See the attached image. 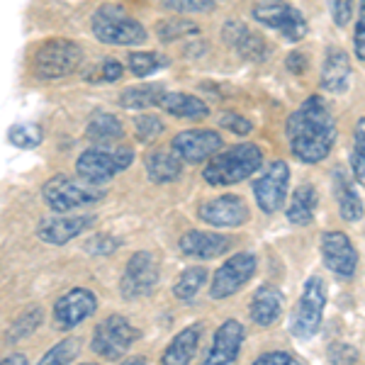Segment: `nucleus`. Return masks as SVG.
<instances>
[{"label":"nucleus","instance_id":"45","mask_svg":"<svg viewBox=\"0 0 365 365\" xmlns=\"http://www.w3.org/2000/svg\"><path fill=\"white\" fill-rule=\"evenodd\" d=\"M100 78L108 81V83H115V81L122 78V73H125V66H122L117 58H103V63H100Z\"/></svg>","mask_w":365,"mask_h":365},{"label":"nucleus","instance_id":"9","mask_svg":"<svg viewBox=\"0 0 365 365\" xmlns=\"http://www.w3.org/2000/svg\"><path fill=\"white\" fill-rule=\"evenodd\" d=\"M253 20L263 27L280 32L290 42H299L307 34V20L292 3L287 0H261L251 10Z\"/></svg>","mask_w":365,"mask_h":365},{"label":"nucleus","instance_id":"5","mask_svg":"<svg viewBox=\"0 0 365 365\" xmlns=\"http://www.w3.org/2000/svg\"><path fill=\"white\" fill-rule=\"evenodd\" d=\"M108 192L100 185H91V182H78L68 175H54L44 182L42 197L44 205L49 210H54L56 215H68V212L88 207V205H98L100 200H105Z\"/></svg>","mask_w":365,"mask_h":365},{"label":"nucleus","instance_id":"42","mask_svg":"<svg viewBox=\"0 0 365 365\" xmlns=\"http://www.w3.org/2000/svg\"><path fill=\"white\" fill-rule=\"evenodd\" d=\"M353 54L365 61V0H361L356 17V32H353Z\"/></svg>","mask_w":365,"mask_h":365},{"label":"nucleus","instance_id":"6","mask_svg":"<svg viewBox=\"0 0 365 365\" xmlns=\"http://www.w3.org/2000/svg\"><path fill=\"white\" fill-rule=\"evenodd\" d=\"M324 309H327V282L319 275H312L304 282V290L299 295L295 309L290 317V331L292 336L309 341L312 336H317V331L322 329L324 319Z\"/></svg>","mask_w":365,"mask_h":365},{"label":"nucleus","instance_id":"15","mask_svg":"<svg viewBox=\"0 0 365 365\" xmlns=\"http://www.w3.org/2000/svg\"><path fill=\"white\" fill-rule=\"evenodd\" d=\"M319 249H322L324 266L331 270L334 275H339V278H344V280L356 275L358 251L344 232H324Z\"/></svg>","mask_w":365,"mask_h":365},{"label":"nucleus","instance_id":"34","mask_svg":"<svg viewBox=\"0 0 365 365\" xmlns=\"http://www.w3.org/2000/svg\"><path fill=\"white\" fill-rule=\"evenodd\" d=\"M44 134L39 125H13L8 132V141L17 149H37L42 144Z\"/></svg>","mask_w":365,"mask_h":365},{"label":"nucleus","instance_id":"32","mask_svg":"<svg viewBox=\"0 0 365 365\" xmlns=\"http://www.w3.org/2000/svg\"><path fill=\"white\" fill-rule=\"evenodd\" d=\"M163 66H168V56L158 54V51H132L129 54V71L137 78H149Z\"/></svg>","mask_w":365,"mask_h":365},{"label":"nucleus","instance_id":"28","mask_svg":"<svg viewBox=\"0 0 365 365\" xmlns=\"http://www.w3.org/2000/svg\"><path fill=\"white\" fill-rule=\"evenodd\" d=\"M161 108L168 115L180 117V120H202V117L210 115V108L205 105V100L190 96V93H166Z\"/></svg>","mask_w":365,"mask_h":365},{"label":"nucleus","instance_id":"16","mask_svg":"<svg viewBox=\"0 0 365 365\" xmlns=\"http://www.w3.org/2000/svg\"><path fill=\"white\" fill-rule=\"evenodd\" d=\"M222 39H225L229 44V49L239 58H244V61L263 63L270 56V46L266 39L239 20H229L222 25Z\"/></svg>","mask_w":365,"mask_h":365},{"label":"nucleus","instance_id":"10","mask_svg":"<svg viewBox=\"0 0 365 365\" xmlns=\"http://www.w3.org/2000/svg\"><path fill=\"white\" fill-rule=\"evenodd\" d=\"M225 141L222 134L215 129H185L178 132L170 141V151L180 158L182 163H205L212 161L222 151Z\"/></svg>","mask_w":365,"mask_h":365},{"label":"nucleus","instance_id":"36","mask_svg":"<svg viewBox=\"0 0 365 365\" xmlns=\"http://www.w3.org/2000/svg\"><path fill=\"white\" fill-rule=\"evenodd\" d=\"M156 29H158V39H161V42H173V39L192 37V34L200 32V27L195 25V22L180 20V17H175V20H166V22H158Z\"/></svg>","mask_w":365,"mask_h":365},{"label":"nucleus","instance_id":"7","mask_svg":"<svg viewBox=\"0 0 365 365\" xmlns=\"http://www.w3.org/2000/svg\"><path fill=\"white\" fill-rule=\"evenodd\" d=\"M83 61V51L68 39H51L44 42L32 56V71L42 81H56L76 73Z\"/></svg>","mask_w":365,"mask_h":365},{"label":"nucleus","instance_id":"40","mask_svg":"<svg viewBox=\"0 0 365 365\" xmlns=\"http://www.w3.org/2000/svg\"><path fill=\"white\" fill-rule=\"evenodd\" d=\"M120 249V241L115 237H108V234H98V237L88 239L86 251L93 253V256H108V253H115Z\"/></svg>","mask_w":365,"mask_h":365},{"label":"nucleus","instance_id":"31","mask_svg":"<svg viewBox=\"0 0 365 365\" xmlns=\"http://www.w3.org/2000/svg\"><path fill=\"white\" fill-rule=\"evenodd\" d=\"M42 319H44V312L39 309V307H29V309H25V312H22V314L13 322V327L8 329V334H5V341H8V344H17V341L32 336V334L37 331L39 324H42Z\"/></svg>","mask_w":365,"mask_h":365},{"label":"nucleus","instance_id":"43","mask_svg":"<svg viewBox=\"0 0 365 365\" xmlns=\"http://www.w3.org/2000/svg\"><path fill=\"white\" fill-rule=\"evenodd\" d=\"M220 125L229 129V132H234V134H239V137H246V134H251L253 132V125L246 117H241L237 113H225L220 117Z\"/></svg>","mask_w":365,"mask_h":365},{"label":"nucleus","instance_id":"19","mask_svg":"<svg viewBox=\"0 0 365 365\" xmlns=\"http://www.w3.org/2000/svg\"><path fill=\"white\" fill-rule=\"evenodd\" d=\"M96 217H88V215H76V217H49V220H42L37 227V237L39 241L49 246H63L68 241H73L76 237L86 232V229L93 227Z\"/></svg>","mask_w":365,"mask_h":365},{"label":"nucleus","instance_id":"39","mask_svg":"<svg viewBox=\"0 0 365 365\" xmlns=\"http://www.w3.org/2000/svg\"><path fill=\"white\" fill-rule=\"evenodd\" d=\"M327 358L331 365H356L358 351L349 344H331L327 351Z\"/></svg>","mask_w":365,"mask_h":365},{"label":"nucleus","instance_id":"38","mask_svg":"<svg viewBox=\"0 0 365 365\" xmlns=\"http://www.w3.org/2000/svg\"><path fill=\"white\" fill-rule=\"evenodd\" d=\"M161 5L180 15H195L215 10V0H161Z\"/></svg>","mask_w":365,"mask_h":365},{"label":"nucleus","instance_id":"2","mask_svg":"<svg viewBox=\"0 0 365 365\" xmlns=\"http://www.w3.org/2000/svg\"><path fill=\"white\" fill-rule=\"evenodd\" d=\"M263 166V151L258 144L244 141L227 151H220L202 170V180L212 187L237 185V182L251 178Z\"/></svg>","mask_w":365,"mask_h":365},{"label":"nucleus","instance_id":"23","mask_svg":"<svg viewBox=\"0 0 365 365\" xmlns=\"http://www.w3.org/2000/svg\"><path fill=\"white\" fill-rule=\"evenodd\" d=\"M334 195H336L339 212L346 222H351V225L361 222V217L365 212L363 202H361V195H358L351 175L346 173L344 168H334Z\"/></svg>","mask_w":365,"mask_h":365},{"label":"nucleus","instance_id":"8","mask_svg":"<svg viewBox=\"0 0 365 365\" xmlns=\"http://www.w3.org/2000/svg\"><path fill=\"white\" fill-rule=\"evenodd\" d=\"M139 329L134 327L127 317L122 314H110L93 329L91 349L98 353L100 358H108V361H120L127 356V351L132 349L139 341Z\"/></svg>","mask_w":365,"mask_h":365},{"label":"nucleus","instance_id":"25","mask_svg":"<svg viewBox=\"0 0 365 365\" xmlns=\"http://www.w3.org/2000/svg\"><path fill=\"white\" fill-rule=\"evenodd\" d=\"M144 170L146 178L156 185H163V182H173L175 178H180L182 173V161L173 151H151L149 156L144 158Z\"/></svg>","mask_w":365,"mask_h":365},{"label":"nucleus","instance_id":"13","mask_svg":"<svg viewBox=\"0 0 365 365\" xmlns=\"http://www.w3.org/2000/svg\"><path fill=\"white\" fill-rule=\"evenodd\" d=\"M158 282V263L149 251H137L122 270L120 292L125 299H139L149 295Z\"/></svg>","mask_w":365,"mask_h":365},{"label":"nucleus","instance_id":"12","mask_svg":"<svg viewBox=\"0 0 365 365\" xmlns=\"http://www.w3.org/2000/svg\"><path fill=\"white\" fill-rule=\"evenodd\" d=\"M256 266L258 263L253 253H237V256H232L229 261H225L215 270V278H212V285H210V297L227 299V297L237 295L241 287L253 278Z\"/></svg>","mask_w":365,"mask_h":365},{"label":"nucleus","instance_id":"14","mask_svg":"<svg viewBox=\"0 0 365 365\" xmlns=\"http://www.w3.org/2000/svg\"><path fill=\"white\" fill-rule=\"evenodd\" d=\"M287 182H290V168L285 161H273L268 163L266 170L253 182V197L261 212L266 215H275L287 195Z\"/></svg>","mask_w":365,"mask_h":365},{"label":"nucleus","instance_id":"4","mask_svg":"<svg viewBox=\"0 0 365 365\" xmlns=\"http://www.w3.org/2000/svg\"><path fill=\"white\" fill-rule=\"evenodd\" d=\"M134 161V149L132 146H108V144H98L86 149L83 154L76 161V173L83 182L91 185H100L110 182L117 173L127 170Z\"/></svg>","mask_w":365,"mask_h":365},{"label":"nucleus","instance_id":"49","mask_svg":"<svg viewBox=\"0 0 365 365\" xmlns=\"http://www.w3.org/2000/svg\"><path fill=\"white\" fill-rule=\"evenodd\" d=\"M81 365H96V363H81Z\"/></svg>","mask_w":365,"mask_h":365},{"label":"nucleus","instance_id":"35","mask_svg":"<svg viewBox=\"0 0 365 365\" xmlns=\"http://www.w3.org/2000/svg\"><path fill=\"white\" fill-rule=\"evenodd\" d=\"M78 353V339H63L39 358L37 365H68Z\"/></svg>","mask_w":365,"mask_h":365},{"label":"nucleus","instance_id":"44","mask_svg":"<svg viewBox=\"0 0 365 365\" xmlns=\"http://www.w3.org/2000/svg\"><path fill=\"white\" fill-rule=\"evenodd\" d=\"M353 17V0H331V20L336 27H346Z\"/></svg>","mask_w":365,"mask_h":365},{"label":"nucleus","instance_id":"27","mask_svg":"<svg viewBox=\"0 0 365 365\" xmlns=\"http://www.w3.org/2000/svg\"><path fill=\"white\" fill-rule=\"evenodd\" d=\"M125 134V125L122 120L113 113H105V110H96L91 117H88L86 125V137L96 144H113V141L122 139Z\"/></svg>","mask_w":365,"mask_h":365},{"label":"nucleus","instance_id":"11","mask_svg":"<svg viewBox=\"0 0 365 365\" xmlns=\"http://www.w3.org/2000/svg\"><path fill=\"white\" fill-rule=\"evenodd\" d=\"M98 309V297L88 287H73V290L63 292L54 302L51 309V319L58 331H71V329L81 327L88 317H93Z\"/></svg>","mask_w":365,"mask_h":365},{"label":"nucleus","instance_id":"3","mask_svg":"<svg viewBox=\"0 0 365 365\" xmlns=\"http://www.w3.org/2000/svg\"><path fill=\"white\" fill-rule=\"evenodd\" d=\"M91 29L93 34L103 44H115V46H137L146 42V27L139 20H134L122 5L105 3L93 13L91 17Z\"/></svg>","mask_w":365,"mask_h":365},{"label":"nucleus","instance_id":"1","mask_svg":"<svg viewBox=\"0 0 365 365\" xmlns=\"http://www.w3.org/2000/svg\"><path fill=\"white\" fill-rule=\"evenodd\" d=\"M285 137L297 161L307 166L322 163L336 144V122L327 103L319 96H309L287 117Z\"/></svg>","mask_w":365,"mask_h":365},{"label":"nucleus","instance_id":"47","mask_svg":"<svg viewBox=\"0 0 365 365\" xmlns=\"http://www.w3.org/2000/svg\"><path fill=\"white\" fill-rule=\"evenodd\" d=\"M0 365H29V363H27V358L22 356V353H10V356L3 358V363H0Z\"/></svg>","mask_w":365,"mask_h":365},{"label":"nucleus","instance_id":"20","mask_svg":"<svg viewBox=\"0 0 365 365\" xmlns=\"http://www.w3.org/2000/svg\"><path fill=\"white\" fill-rule=\"evenodd\" d=\"M178 249H180V253H185L187 258H202V261H210V258L225 256V253L232 249V239L225 237V234L192 229V232H185L180 237Z\"/></svg>","mask_w":365,"mask_h":365},{"label":"nucleus","instance_id":"18","mask_svg":"<svg viewBox=\"0 0 365 365\" xmlns=\"http://www.w3.org/2000/svg\"><path fill=\"white\" fill-rule=\"evenodd\" d=\"M197 217L210 227L220 229H234L246 225L249 220V207L239 195H222L215 200H207L197 207Z\"/></svg>","mask_w":365,"mask_h":365},{"label":"nucleus","instance_id":"21","mask_svg":"<svg viewBox=\"0 0 365 365\" xmlns=\"http://www.w3.org/2000/svg\"><path fill=\"white\" fill-rule=\"evenodd\" d=\"M319 83L327 93L341 96V93L349 91L351 83V58L344 49L339 46H329L327 56L322 63V73H319Z\"/></svg>","mask_w":365,"mask_h":365},{"label":"nucleus","instance_id":"24","mask_svg":"<svg viewBox=\"0 0 365 365\" xmlns=\"http://www.w3.org/2000/svg\"><path fill=\"white\" fill-rule=\"evenodd\" d=\"M200 324H192V327H185L182 331H178L173 336V341L168 344V349L163 351L161 363L163 365H190V361L195 358L197 346H200Z\"/></svg>","mask_w":365,"mask_h":365},{"label":"nucleus","instance_id":"41","mask_svg":"<svg viewBox=\"0 0 365 365\" xmlns=\"http://www.w3.org/2000/svg\"><path fill=\"white\" fill-rule=\"evenodd\" d=\"M253 365H304V363L287 351H268V353H261V356L253 361Z\"/></svg>","mask_w":365,"mask_h":365},{"label":"nucleus","instance_id":"37","mask_svg":"<svg viewBox=\"0 0 365 365\" xmlns=\"http://www.w3.org/2000/svg\"><path fill=\"white\" fill-rule=\"evenodd\" d=\"M163 132V120L156 115H139L137 120H134V137L139 141H144V144H151L154 139L161 137Z\"/></svg>","mask_w":365,"mask_h":365},{"label":"nucleus","instance_id":"17","mask_svg":"<svg viewBox=\"0 0 365 365\" xmlns=\"http://www.w3.org/2000/svg\"><path fill=\"white\" fill-rule=\"evenodd\" d=\"M244 339H246L244 324L239 319H225L217 327L215 339H212L202 365H234V361L239 358L241 346H244Z\"/></svg>","mask_w":365,"mask_h":365},{"label":"nucleus","instance_id":"48","mask_svg":"<svg viewBox=\"0 0 365 365\" xmlns=\"http://www.w3.org/2000/svg\"><path fill=\"white\" fill-rule=\"evenodd\" d=\"M120 365H146V358L144 356H129L127 361H122Z\"/></svg>","mask_w":365,"mask_h":365},{"label":"nucleus","instance_id":"22","mask_svg":"<svg viewBox=\"0 0 365 365\" xmlns=\"http://www.w3.org/2000/svg\"><path fill=\"white\" fill-rule=\"evenodd\" d=\"M282 302H285V297H282L280 287H275V285L258 287L256 295L251 297V307H249L253 324L263 329L273 327L282 314Z\"/></svg>","mask_w":365,"mask_h":365},{"label":"nucleus","instance_id":"30","mask_svg":"<svg viewBox=\"0 0 365 365\" xmlns=\"http://www.w3.org/2000/svg\"><path fill=\"white\" fill-rule=\"evenodd\" d=\"M205 280H207V268H202V266L185 268L178 275V280H175L173 295L182 299V302H190V299L200 292V287L205 285Z\"/></svg>","mask_w":365,"mask_h":365},{"label":"nucleus","instance_id":"26","mask_svg":"<svg viewBox=\"0 0 365 365\" xmlns=\"http://www.w3.org/2000/svg\"><path fill=\"white\" fill-rule=\"evenodd\" d=\"M317 202H319V195H317L314 185L309 182H302L295 192H292L290 202H287L285 217L290 225L297 227H307L314 220V212H317Z\"/></svg>","mask_w":365,"mask_h":365},{"label":"nucleus","instance_id":"33","mask_svg":"<svg viewBox=\"0 0 365 365\" xmlns=\"http://www.w3.org/2000/svg\"><path fill=\"white\" fill-rule=\"evenodd\" d=\"M351 170L353 178L365 185V117L356 122L353 129V149H351Z\"/></svg>","mask_w":365,"mask_h":365},{"label":"nucleus","instance_id":"46","mask_svg":"<svg viewBox=\"0 0 365 365\" xmlns=\"http://www.w3.org/2000/svg\"><path fill=\"white\" fill-rule=\"evenodd\" d=\"M287 68H290L292 73H302V71L307 68V56H302L299 51H292V54L287 56Z\"/></svg>","mask_w":365,"mask_h":365},{"label":"nucleus","instance_id":"29","mask_svg":"<svg viewBox=\"0 0 365 365\" xmlns=\"http://www.w3.org/2000/svg\"><path fill=\"white\" fill-rule=\"evenodd\" d=\"M166 98V88L161 83H149V86H134L120 93V105L125 110H146L161 105Z\"/></svg>","mask_w":365,"mask_h":365}]
</instances>
